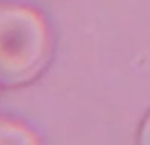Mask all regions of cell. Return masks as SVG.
Returning a JSON list of instances; mask_svg holds the SVG:
<instances>
[{
	"label": "cell",
	"mask_w": 150,
	"mask_h": 145,
	"mask_svg": "<svg viewBox=\"0 0 150 145\" xmlns=\"http://www.w3.org/2000/svg\"><path fill=\"white\" fill-rule=\"evenodd\" d=\"M51 56V34L40 11L19 4H0V86L34 80Z\"/></svg>",
	"instance_id": "1"
},
{
	"label": "cell",
	"mask_w": 150,
	"mask_h": 145,
	"mask_svg": "<svg viewBox=\"0 0 150 145\" xmlns=\"http://www.w3.org/2000/svg\"><path fill=\"white\" fill-rule=\"evenodd\" d=\"M40 138L25 124L0 116V145H36Z\"/></svg>",
	"instance_id": "2"
},
{
	"label": "cell",
	"mask_w": 150,
	"mask_h": 145,
	"mask_svg": "<svg viewBox=\"0 0 150 145\" xmlns=\"http://www.w3.org/2000/svg\"><path fill=\"white\" fill-rule=\"evenodd\" d=\"M139 143L150 145V115L144 119L143 126H141V132H139Z\"/></svg>",
	"instance_id": "3"
}]
</instances>
